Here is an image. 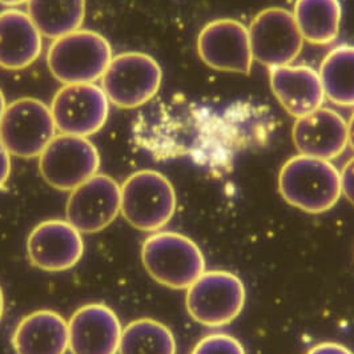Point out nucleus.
Listing matches in <instances>:
<instances>
[{"mask_svg":"<svg viewBox=\"0 0 354 354\" xmlns=\"http://www.w3.org/2000/svg\"><path fill=\"white\" fill-rule=\"evenodd\" d=\"M279 191L288 204L304 212H328L342 195L341 174L328 160L299 153L280 169Z\"/></svg>","mask_w":354,"mask_h":354,"instance_id":"1","label":"nucleus"},{"mask_svg":"<svg viewBox=\"0 0 354 354\" xmlns=\"http://www.w3.org/2000/svg\"><path fill=\"white\" fill-rule=\"evenodd\" d=\"M142 266L160 285L188 289L205 272V257L194 240L176 232H156L142 247Z\"/></svg>","mask_w":354,"mask_h":354,"instance_id":"2","label":"nucleus"},{"mask_svg":"<svg viewBox=\"0 0 354 354\" xmlns=\"http://www.w3.org/2000/svg\"><path fill=\"white\" fill-rule=\"evenodd\" d=\"M112 57V47L104 36L80 28L53 40L47 64L64 86L89 84L103 77Z\"/></svg>","mask_w":354,"mask_h":354,"instance_id":"3","label":"nucleus"},{"mask_svg":"<svg viewBox=\"0 0 354 354\" xmlns=\"http://www.w3.org/2000/svg\"><path fill=\"white\" fill-rule=\"evenodd\" d=\"M176 205V192L172 183L158 171H138L122 185L120 212L135 230H161L172 220Z\"/></svg>","mask_w":354,"mask_h":354,"instance_id":"4","label":"nucleus"},{"mask_svg":"<svg viewBox=\"0 0 354 354\" xmlns=\"http://www.w3.org/2000/svg\"><path fill=\"white\" fill-rule=\"evenodd\" d=\"M245 301V285L227 270H205L187 289L185 297L189 316L208 328H220L234 321Z\"/></svg>","mask_w":354,"mask_h":354,"instance_id":"5","label":"nucleus"},{"mask_svg":"<svg viewBox=\"0 0 354 354\" xmlns=\"http://www.w3.org/2000/svg\"><path fill=\"white\" fill-rule=\"evenodd\" d=\"M51 108L34 97L10 103L0 122V140L20 159L39 158L56 136Z\"/></svg>","mask_w":354,"mask_h":354,"instance_id":"6","label":"nucleus"},{"mask_svg":"<svg viewBox=\"0 0 354 354\" xmlns=\"http://www.w3.org/2000/svg\"><path fill=\"white\" fill-rule=\"evenodd\" d=\"M162 71L159 63L142 53H124L112 57L102 77L109 103L132 109L148 103L159 92Z\"/></svg>","mask_w":354,"mask_h":354,"instance_id":"7","label":"nucleus"},{"mask_svg":"<svg viewBox=\"0 0 354 354\" xmlns=\"http://www.w3.org/2000/svg\"><path fill=\"white\" fill-rule=\"evenodd\" d=\"M100 168V155L87 138L56 135L39 156V169L44 181L57 191L72 192L95 176Z\"/></svg>","mask_w":354,"mask_h":354,"instance_id":"8","label":"nucleus"},{"mask_svg":"<svg viewBox=\"0 0 354 354\" xmlns=\"http://www.w3.org/2000/svg\"><path fill=\"white\" fill-rule=\"evenodd\" d=\"M248 31L253 59L270 70L289 66L301 53L304 39L293 14L285 8L263 10Z\"/></svg>","mask_w":354,"mask_h":354,"instance_id":"9","label":"nucleus"},{"mask_svg":"<svg viewBox=\"0 0 354 354\" xmlns=\"http://www.w3.org/2000/svg\"><path fill=\"white\" fill-rule=\"evenodd\" d=\"M50 108L60 133L88 138L106 125L109 100L95 83L67 84L55 93Z\"/></svg>","mask_w":354,"mask_h":354,"instance_id":"10","label":"nucleus"},{"mask_svg":"<svg viewBox=\"0 0 354 354\" xmlns=\"http://www.w3.org/2000/svg\"><path fill=\"white\" fill-rule=\"evenodd\" d=\"M122 211V187L115 178L96 174L75 188L67 200V221L80 233L106 230Z\"/></svg>","mask_w":354,"mask_h":354,"instance_id":"11","label":"nucleus"},{"mask_svg":"<svg viewBox=\"0 0 354 354\" xmlns=\"http://www.w3.org/2000/svg\"><path fill=\"white\" fill-rule=\"evenodd\" d=\"M197 53L216 71L247 75L254 62L248 28L234 19L208 23L197 37Z\"/></svg>","mask_w":354,"mask_h":354,"instance_id":"12","label":"nucleus"},{"mask_svg":"<svg viewBox=\"0 0 354 354\" xmlns=\"http://www.w3.org/2000/svg\"><path fill=\"white\" fill-rule=\"evenodd\" d=\"M32 266L46 272H64L76 266L84 253L82 233L68 221L47 220L37 224L27 239Z\"/></svg>","mask_w":354,"mask_h":354,"instance_id":"13","label":"nucleus"},{"mask_svg":"<svg viewBox=\"0 0 354 354\" xmlns=\"http://www.w3.org/2000/svg\"><path fill=\"white\" fill-rule=\"evenodd\" d=\"M72 354H116L120 348L122 324L106 304L79 308L68 321Z\"/></svg>","mask_w":354,"mask_h":354,"instance_id":"14","label":"nucleus"},{"mask_svg":"<svg viewBox=\"0 0 354 354\" xmlns=\"http://www.w3.org/2000/svg\"><path fill=\"white\" fill-rule=\"evenodd\" d=\"M292 138L300 155L330 161L348 145V123L336 111L321 106L296 119Z\"/></svg>","mask_w":354,"mask_h":354,"instance_id":"15","label":"nucleus"},{"mask_svg":"<svg viewBox=\"0 0 354 354\" xmlns=\"http://www.w3.org/2000/svg\"><path fill=\"white\" fill-rule=\"evenodd\" d=\"M270 89L293 118L306 116L324 104L325 93L319 72L308 66H283L269 73Z\"/></svg>","mask_w":354,"mask_h":354,"instance_id":"16","label":"nucleus"},{"mask_svg":"<svg viewBox=\"0 0 354 354\" xmlns=\"http://www.w3.org/2000/svg\"><path fill=\"white\" fill-rule=\"evenodd\" d=\"M27 12H0V67L20 71L34 64L43 51V37Z\"/></svg>","mask_w":354,"mask_h":354,"instance_id":"17","label":"nucleus"},{"mask_svg":"<svg viewBox=\"0 0 354 354\" xmlns=\"http://www.w3.org/2000/svg\"><path fill=\"white\" fill-rule=\"evenodd\" d=\"M12 346L17 354H66L70 349L68 321L53 310H36L20 319Z\"/></svg>","mask_w":354,"mask_h":354,"instance_id":"18","label":"nucleus"},{"mask_svg":"<svg viewBox=\"0 0 354 354\" xmlns=\"http://www.w3.org/2000/svg\"><path fill=\"white\" fill-rule=\"evenodd\" d=\"M293 18L305 41L325 46L339 34L342 6L339 0H296Z\"/></svg>","mask_w":354,"mask_h":354,"instance_id":"19","label":"nucleus"},{"mask_svg":"<svg viewBox=\"0 0 354 354\" xmlns=\"http://www.w3.org/2000/svg\"><path fill=\"white\" fill-rule=\"evenodd\" d=\"M86 11V0H28L27 3V14L40 34L53 40L80 30Z\"/></svg>","mask_w":354,"mask_h":354,"instance_id":"20","label":"nucleus"},{"mask_svg":"<svg viewBox=\"0 0 354 354\" xmlns=\"http://www.w3.org/2000/svg\"><path fill=\"white\" fill-rule=\"evenodd\" d=\"M325 97L333 104L354 106V46H339L325 56L319 67Z\"/></svg>","mask_w":354,"mask_h":354,"instance_id":"21","label":"nucleus"},{"mask_svg":"<svg viewBox=\"0 0 354 354\" xmlns=\"http://www.w3.org/2000/svg\"><path fill=\"white\" fill-rule=\"evenodd\" d=\"M172 330L153 319L131 321L122 333L120 354H176Z\"/></svg>","mask_w":354,"mask_h":354,"instance_id":"22","label":"nucleus"},{"mask_svg":"<svg viewBox=\"0 0 354 354\" xmlns=\"http://www.w3.org/2000/svg\"><path fill=\"white\" fill-rule=\"evenodd\" d=\"M192 354H247L241 342L225 333H214L201 338Z\"/></svg>","mask_w":354,"mask_h":354,"instance_id":"23","label":"nucleus"},{"mask_svg":"<svg viewBox=\"0 0 354 354\" xmlns=\"http://www.w3.org/2000/svg\"><path fill=\"white\" fill-rule=\"evenodd\" d=\"M341 174V188H342V195L348 198V201L354 205V158L349 160Z\"/></svg>","mask_w":354,"mask_h":354,"instance_id":"24","label":"nucleus"},{"mask_svg":"<svg viewBox=\"0 0 354 354\" xmlns=\"http://www.w3.org/2000/svg\"><path fill=\"white\" fill-rule=\"evenodd\" d=\"M11 153L0 140V189L6 185L11 175Z\"/></svg>","mask_w":354,"mask_h":354,"instance_id":"25","label":"nucleus"},{"mask_svg":"<svg viewBox=\"0 0 354 354\" xmlns=\"http://www.w3.org/2000/svg\"><path fill=\"white\" fill-rule=\"evenodd\" d=\"M306 354H354L352 351L336 342H321L309 349Z\"/></svg>","mask_w":354,"mask_h":354,"instance_id":"26","label":"nucleus"},{"mask_svg":"<svg viewBox=\"0 0 354 354\" xmlns=\"http://www.w3.org/2000/svg\"><path fill=\"white\" fill-rule=\"evenodd\" d=\"M348 144L353 148L354 151V113L348 123Z\"/></svg>","mask_w":354,"mask_h":354,"instance_id":"27","label":"nucleus"},{"mask_svg":"<svg viewBox=\"0 0 354 354\" xmlns=\"http://www.w3.org/2000/svg\"><path fill=\"white\" fill-rule=\"evenodd\" d=\"M24 3H28V0H0V4L4 6V7H8V8L18 7V6H21Z\"/></svg>","mask_w":354,"mask_h":354,"instance_id":"28","label":"nucleus"},{"mask_svg":"<svg viewBox=\"0 0 354 354\" xmlns=\"http://www.w3.org/2000/svg\"><path fill=\"white\" fill-rule=\"evenodd\" d=\"M7 102H6V96H4V93H3V91L0 89V122H1V119H3V115H4V112H6V108H7Z\"/></svg>","mask_w":354,"mask_h":354,"instance_id":"29","label":"nucleus"},{"mask_svg":"<svg viewBox=\"0 0 354 354\" xmlns=\"http://www.w3.org/2000/svg\"><path fill=\"white\" fill-rule=\"evenodd\" d=\"M3 312H4V295H3V290L0 286V319L3 317Z\"/></svg>","mask_w":354,"mask_h":354,"instance_id":"30","label":"nucleus"}]
</instances>
